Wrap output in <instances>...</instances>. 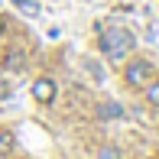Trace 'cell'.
Returning <instances> with one entry per match:
<instances>
[{"mask_svg":"<svg viewBox=\"0 0 159 159\" xmlns=\"http://www.w3.org/2000/svg\"><path fill=\"white\" fill-rule=\"evenodd\" d=\"M146 101L153 107H159V78H153V81L146 84Z\"/></svg>","mask_w":159,"mask_h":159,"instance_id":"cell-7","label":"cell"},{"mask_svg":"<svg viewBox=\"0 0 159 159\" xmlns=\"http://www.w3.org/2000/svg\"><path fill=\"white\" fill-rule=\"evenodd\" d=\"M7 98H10V81L0 78V101H7Z\"/></svg>","mask_w":159,"mask_h":159,"instance_id":"cell-10","label":"cell"},{"mask_svg":"<svg viewBox=\"0 0 159 159\" xmlns=\"http://www.w3.org/2000/svg\"><path fill=\"white\" fill-rule=\"evenodd\" d=\"M3 65H7L10 71H20V68L26 65V59H23V52H20V49H10V52H7V59H3Z\"/></svg>","mask_w":159,"mask_h":159,"instance_id":"cell-4","label":"cell"},{"mask_svg":"<svg viewBox=\"0 0 159 159\" xmlns=\"http://www.w3.org/2000/svg\"><path fill=\"white\" fill-rule=\"evenodd\" d=\"M30 94L39 101V104H52L55 94H59V88H55V81H52V78H36V81H33V88H30Z\"/></svg>","mask_w":159,"mask_h":159,"instance_id":"cell-3","label":"cell"},{"mask_svg":"<svg viewBox=\"0 0 159 159\" xmlns=\"http://www.w3.org/2000/svg\"><path fill=\"white\" fill-rule=\"evenodd\" d=\"M0 36H3V20H0Z\"/></svg>","mask_w":159,"mask_h":159,"instance_id":"cell-11","label":"cell"},{"mask_svg":"<svg viewBox=\"0 0 159 159\" xmlns=\"http://www.w3.org/2000/svg\"><path fill=\"white\" fill-rule=\"evenodd\" d=\"M13 146H16V136H13L10 130H3V133H0V156H10Z\"/></svg>","mask_w":159,"mask_h":159,"instance_id":"cell-5","label":"cell"},{"mask_svg":"<svg viewBox=\"0 0 159 159\" xmlns=\"http://www.w3.org/2000/svg\"><path fill=\"white\" fill-rule=\"evenodd\" d=\"M13 3L20 10H26V13H39V3H33V0H13Z\"/></svg>","mask_w":159,"mask_h":159,"instance_id":"cell-9","label":"cell"},{"mask_svg":"<svg viewBox=\"0 0 159 159\" xmlns=\"http://www.w3.org/2000/svg\"><path fill=\"white\" fill-rule=\"evenodd\" d=\"M98 159H120V149H117V146H104V149L98 153Z\"/></svg>","mask_w":159,"mask_h":159,"instance_id":"cell-8","label":"cell"},{"mask_svg":"<svg viewBox=\"0 0 159 159\" xmlns=\"http://www.w3.org/2000/svg\"><path fill=\"white\" fill-rule=\"evenodd\" d=\"M101 52L107 55L111 62H124L130 52H133V46H136V36L127 30V26H111V30H104L101 33Z\"/></svg>","mask_w":159,"mask_h":159,"instance_id":"cell-1","label":"cell"},{"mask_svg":"<svg viewBox=\"0 0 159 159\" xmlns=\"http://www.w3.org/2000/svg\"><path fill=\"white\" fill-rule=\"evenodd\" d=\"M101 117H124V107L107 101V104H101Z\"/></svg>","mask_w":159,"mask_h":159,"instance_id":"cell-6","label":"cell"},{"mask_svg":"<svg viewBox=\"0 0 159 159\" xmlns=\"http://www.w3.org/2000/svg\"><path fill=\"white\" fill-rule=\"evenodd\" d=\"M124 78L130 88H146L149 81H153V65L146 59H130L127 68H124Z\"/></svg>","mask_w":159,"mask_h":159,"instance_id":"cell-2","label":"cell"}]
</instances>
